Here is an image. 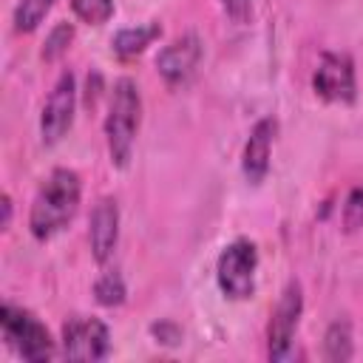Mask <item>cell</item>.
Instances as JSON below:
<instances>
[{
  "label": "cell",
  "mask_w": 363,
  "mask_h": 363,
  "mask_svg": "<svg viewBox=\"0 0 363 363\" xmlns=\"http://www.w3.org/2000/svg\"><path fill=\"white\" fill-rule=\"evenodd\" d=\"M71 9L88 26H102L113 17V0H71Z\"/></svg>",
  "instance_id": "obj_17"
},
{
  "label": "cell",
  "mask_w": 363,
  "mask_h": 363,
  "mask_svg": "<svg viewBox=\"0 0 363 363\" xmlns=\"http://www.w3.org/2000/svg\"><path fill=\"white\" fill-rule=\"evenodd\" d=\"M74 108H77V82L71 71H62L40 113V136L45 145H57L71 130Z\"/></svg>",
  "instance_id": "obj_7"
},
{
  "label": "cell",
  "mask_w": 363,
  "mask_h": 363,
  "mask_svg": "<svg viewBox=\"0 0 363 363\" xmlns=\"http://www.w3.org/2000/svg\"><path fill=\"white\" fill-rule=\"evenodd\" d=\"M88 238H91V252L99 264H105L119 241V207L111 196L99 199L91 210V221H88Z\"/></svg>",
  "instance_id": "obj_11"
},
{
  "label": "cell",
  "mask_w": 363,
  "mask_h": 363,
  "mask_svg": "<svg viewBox=\"0 0 363 363\" xmlns=\"http://www.w3.org/2000/svg\"><path fill=\"white\" fill-rule=\"evenodd\" d=\"M303 312V292L298 281H289L269 315L267 326V354L269 360H289L292 357V337Z\"/></svg>",
  "instance_id": "obj_5"
},
{
  "label": "cell",
  "mask_w": 363,
  "mask_h": 363,
  "mask_svg": "<svg viewBox=\"0 0 363 363\" xmlns=\"http://www.w3.org/2000/svg\"><path fill=\"white\" fill-rule=\"evenodd\" d=\"M125 295H128V289H125V281L119 272H105L94 284V298L102 306H119V303H125Z\"/></svg>",
  "instance_id": "obj_15"
},
{
  "label": "cell",
  "mask_w": 363,
  "mask_h": 363,
  "mask_svg": "<svg viewBox=\"0 0 363 363\" xmlns=\"http://www.w3.org/2000/svg\"><path fill=\"white\" fill-rule=\"evenodd\" d=\"M0 207H3V221H0V227L9 230V224H11V196H9V193H3Z\"/></svg>",
  "instance_id": "obj_22"
},
{
  "label": "cell",
  "mask_w": 363,
  "mask_h": 363,
  "mask_svg": "<svg viewBox=\"0 0 363 363\" xmlns=\"http://www.w3.org/2000/svg\"><path fill=\"white\" fill-rule=\"evenodd\" d=\"M340 224L343 233H357L363 230V187H352L346 201H343V213H340Z\"/></svg>",
  "instance_id": "obj_18"
},
{
  "label": "cell",
  "mask_w": 363,
  "mask_h": 363,
  "mask_svg": "<svg viewBox=\"0 0 363 363\" xmlns=\"http://www.w3.org/2000/svg\"><path fill=\"white\" fill-rule=\"evenodd\" d=\"M150 332H153V335L159 337V343H164V346H176V343L182 340V329H179L176 323H170V320H164V323H153Z\"/></svg>",
  "instance_id": "obj_19"
},
{
  "label": "cell",
  "mask_w": 363,
  "mask_h": 363,
  "mask_svg": "<svg viewBox=\"0 0 363 363\" xmlns=\"http://www.w3.org/2000/svg\"><path fill=\"white\" fill-rule=\"evenodd\" d=\"M275 130H278V122L272 116L258 119L250 130V139L244 145V159H241V170L250 184H261L269 173V153H272Z\"/></svg>",
  "instance_id": "obj_10"
},
{
  "label": "cell",
  "mask_w": 363,
  "mask_h": 363,
  "mask_svg": "<svg viewBox=\"0 0 363 363\" xmlns=\"http://www.w3.org/2000/svg\"><path fill=\"white\" fill-rule=\"evenodd\" d=\"M79 199H82V182L77 170L54 167L34 193L31 213H28L31 235L37 241H48L60 230H65L79 210Z\"/></svg>",
  "instance_id": "obj_1"
},
{
  "label": "cell",
  "mask_w": 363,
  "mask_h": 363,
  "mask_svg": "<svg viewBox=\"0 0 363 363\" xmlns=\"http://www.w3.org/2000/svg\"><path fill=\"white\" fill-rule=\"evenodd\" d=\"M224 11L235 20V23H244L250 17V9H252V0H221Z\"/></svg>",
  "instance_id": "obj_20"
},
{
  "label": "cell",
  "mask_w": 363,
  "mask_h": 363,
  "mask_svg": "<svg viewBox=\"0 0 363 363\" xmlns=\"http://www.w3.org/2000/svg\"><path fill=\"white\" fill-rule=\"evenodd\" d=\"M199 62H201V40L196 34H182L179 40H173L159 51L156 71L170 88H179L196 74Z\"/></svg>",
  "instance_id": "obj_9"
},
{
  "label": "cell",
  "mask_w": 363,
  "mask_h": 363,
  "mask_svg": "<svg viewBox=\"0 0 363 363\" xmlns=\"http://www.w3.org/2000/svg\"><path fill=\"white\" fill-rule=\"evenodd\" d=\"M71 43H74V26H71V23H57V26L48 31L45 43H43V60H45V62L60 60V57L71 48Z\"/></svg>",
  "instance_id": "obj_16"
},
{
  "label": "cell",
  "mask_w": 363,
  "mask_h": 363,
  "mask_svg": "<svg viewBox=\"0 0 363 363\" xmlns=\"http://www.w3.org/2000/svg\"><path fill=\"white\" fill-rule=\"evenodd\" d=\"M255 269H258V250L247 238H235L227 244L216 264L218 289L230 301H247L255 292Z\"/></svg>",
  "instance_id": "obj_4"
},
{
  "label": "cell",
  "mask_w": 363,
  "mask_h": 363,
  "mask_svg": "<svg viewBox=\"0 0 363 363\" xmlns=\"http://www.w3.org/2000/svg\"><path fill=\"white\" fill-rule=\"evenodd\" d=\"M312 88L323 102L335 105H352L357 96L354 82V62L343 51H323L318 60V68L312 74Z\"/></svg>",
  "instance_id": "obj_6"
},
{
  "label": "cell",
  "mask_w": 363,
  "mask_h": 363,
  "mask_svg": "<svg viewBox=\"0 0 363 363\" xmlns=\"http://www.w3.org/2000/svg\"><path fill=\"white\" fill-rule=\"evenodd\" d=\"M323 354L332 363L352 360L354 349H352V326H349V320H335L326 329V335H323Z\"/></svg>",
  "instance_id": "obj_13"
},
{
  "label": "cell",
  "mask_w": 363,
  "mask_h": 363,
  "mask_svg": "<svg viewBox=\"0 0 363 363\" xmlns=\"http://www.w3.org/2000/svg\"><path fill=\"white\" fill-rule=\"evenodd\" d=\"M51 6H54V0H17V6H14V28L20 34H31L45 20Z\"/></svg>",
  "instance_id": "obj_14"
},
{
  "label": "cell",
  "mask_w": 363,
  "mask_h": 363,
  "mask_svg": "<svg viewBox=\"0 0 363 363\" xmlns=\"http://www.w3.org/2000/svg\"><path fill=\"white\" fill-rule=\"evenodd\" d=\"M111 332L99 318H68L62 323V354L71 360H105Z\"/></svg>",
  "instance_id": "obj_8"
},
{
  "label": "cell",
  "mask_w": 363,
  "mask_h": 363,
  "mask_svg": "<svg viewBox=\"0 0 363 363\" xmlns=\"http://www.w3.org/2000/svg\"><path fill=\"white\" fill-rule=\"evenodd\" d=\"M162 37V26L159 23H145V26H133V28H122L113 34L111 45H113V54L128 60V57H136L142 54L153 40Z\"/></svg>",
  "instance_id": "obj_12"
},
{
  "label": "cell",
  "mask_w": 363,
  "mask_h": 363,
  "mask_svg": "<svg viewBox=\"0 0 363 363\" xmlns=\"http://www.w3.org/2000/svg\"><path fill=\"white\" fill-rule=\"evenodd\" d=\"M142 122V96L133 79L122 77L113 82L108 116H105V139L113 167H128L133 156V142Z\"/></svg>",
  "instance_id": "obj_2"
},
{
  "label": "cell",
  "mask_w": 363,
  "mask_h": 363,
  "mask_svg": "<svg viewBox=\"0 0 363 363\" xmlns=\"http://www.w3.org/2000/svg\"><path fill=\"white\" fill-rule=\"evenodd\" d=\"M99 85H102V77L99 74H88V96H85V102L94 108V102H96V96H99Z\"/></svg>",
  "instance_id": "obj_21"
},
{
  "label": "cell",
  "mask_w": 363,
  "mask_h": 363,
  "mask_svg": "<svg viewBox=\"0 0 363 363\" xmlns=\"http://www.w3.org/2000/svg\"><path fill=\"white\" fill-rule=\"evenodd\" d=\"M0 332H3V340L23 360L43 363V360H51L54 352H57L54 340H51V332L23 306H14V303L0 306Z\"/></svg>",
  "instance_id": "obj_3"
}]
</instances>
